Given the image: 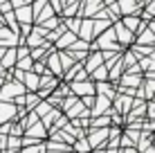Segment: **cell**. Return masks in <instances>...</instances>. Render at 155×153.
I'll return each instance as SVG.
<instances>
[{"label":"cell","instance_id":"9c48e42d","mask_svg":"<svg viewBox=\"0 0 155 153\" xmlns=\"http://www.w3.org/2000/svg\"><path fill=\"white\" fill-rule=\"evenodd\" d=\"M101 59H104V56H101V54H92V59H90V63H88V70H92V68L97 65V63H99Z\"/></svg>","mask_w":155,"mask_h":153},{"label":"cell","instance_id":"7a4b0ae2","mask_svg":"<svg viewBox=\"0 0 155 153\" xmlns=\"http://www.w3.org/2000/svg\"><path fill=\"white\" fill-rule=\"evenodd\" d=\"M115 32H117V36H119V41H124V43H130V34H128V29L124 27V25H117Z\"/></svg>","mask_w":155,"mask_h":153},{"label":"cell","instance_id":"ba28073f","mask_svg":"<svg viewBox=\"0 0 155 153\" xmlns=\"http://www.w3.org/2000/svg\"><path fill=\"white\" fill-rule=\"evenodd\" d=\"M27 83H29V88H38V77L29 72V75H27Z\"/></svg>","mask_w":155,"mask_h":153},{"label":"cell","instance_id":"4fadbf2b","mask_svg":"<svg viewBox=\"0 0 155 153\" xmlns=\"http://www.w3.org/2000/svg\"><path fill=\"white\" fill-rule=\"evenodd\" d=\"M151 32H153V34H155V23H151Z\"/></svg>","mask_w":155,"mask_h":153},{"label":"cell","instance_id":"7c38bea8","mask_svg":"<svg viewBox=\"0 0 155 153\" xmlns=\"http://www.w3.org/2000/svg\"><path fill=\"white\" fill-rule=\"evenodd\" d=\"M126 25H128V27H133V29H135V27H137V18H126Z\"/></svg>","mask_w":155,"mask_h":153},{"label":"cell","instance_id":"6da1fadb","mask_svg":"<svg viewBox=\"0 0 155 153\" xmlns=\"http://www.w3.org/2000/svg\"><path fill=\"white\" fill-rule=\"evenodd\" d=\"M74 90H77L79 95H92L94 88L90 86V83H74Z\"/></svg>","mask_w":155,"mask_h":153},{"label":"cell","instance_id":"8fae6325","mask_svg":"<svg viewBox=\"0 0 155 153\" xmlns=\"http://www.w3.org/2000/svg\"><path fill=\"white\" fill-rule=\"evenodd\" d=\"M97 79H106L108 77V70H106V68H101V70H97V75H94Z\"/></svg>","mask_w":155,"mask_h":153},{"label":"cell","instance_id":"52a82bcc","mask_svg":"<svg viewBox=\"0 0 155 153\" xmlns=\"http://www.w3.org/2000/svg\"><path fill=\"white\" fill-rule=\"evenodd\" d=\"M61 38H63V41H58V45H61V47H63V45H70V43H74V34H63Z\"/></svg>","mask_w":155,"mask_h":153},{"label":"cell","instance_id":"8992f818","mask_svg":"<svg viewBox=\"0 0 155 153\" xmlns=\"http://www.w3.org/2000/svg\"><path fill=\"white\" fill-rule=\"evenodd\" d=\"M14 61H16V50H9L7 54H5V59H2V63H5V65H12Z\"/></svg>","mask_w":155,"mask_h":153},{"label":"cell","instance_id":"277c9868","mask_svg":"<svg viewBox=\"0 0 155 153\" xmlns=\"http://www.w3.org/2000/svg\"><path fill=\"white\" fill-rule=\"evenodd\" d=\"M119 9H121L124 14H130L133 9H135V5H133V0H121V2H119Z\"/></svg>","mask_w":155,"mask_h":153},{"label":"cell","instance_id":"5b68a950","mask_svg":"<svg viewBox=\"0 0 155 153\" xmlns=\"http://www.w3.org/2000/svg\"><path fill=\"white\" fill-rule=\"evenodd\" d=\"M18 18L23 20V23H29V18H31V9H29V7L20 9V12H18Z\"/></svg>","mask_w":155,"mask_h":153},{"label":"cell","instance_id":"30bf717a","mask_svg":"<svg viewBox=\"0 0 155 153\" xmlns=\"http://www.w3.org/2000/svg\"><path fill=\"white\" fill-rule=\"evenodd\" d=\"M140 43H153V32H146V34L140 36Z\"/></svg>","mask_w":155,"mask_h":153},{"label":"cell","instance_id":"3957f363","mask_svg":"<svg viewBox=\"0 0 155 153\" xmlns=\"http://www.w3.org/2000/svg\"><path fill=\"white\" fill-rule=\"evenodd\" d=\"M14 106H9V104H7V106H5V104H0V122H2V119H7V117H12V115H14Z\"/></svg>","mask_w":155,"mask_h":153}]
</instances>
